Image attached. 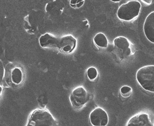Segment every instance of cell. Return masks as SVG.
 Segmentation results:
<instances>
[{"instance_id":"obj_1","label":"cell","mask_w":154,"mask_h":126,"mask_svg":"<svg viewBox=\"0 0 154 126\" xmlns=\"http://www.w3.org/2000/svg\"><path fill=\"white\" fill-rule=\"evenodd\" d=\"M136 78L140 86L147 91L154 93V65H146L138 70Z\"/></svg>"},{"instance_id":"obj_13","label":"cell","mask_w":154,"mask_h":126,"mask_svg":"<svg viewBox=\"0 0 154 126\" xmlns=\"http://www.w3.org/2000/svg\"><path fill=\"white\" fill-rule=\"evenodd\" d=\"M87 75L89 80H94L96 79L98 76V71L96 68L91 67L87 70Z\"/></svg>"},{"instance_id":"obj_16","label":"cell","mask_w":154,"mask_h":126,"mask_svg":"<svg viewBox=\"0 0 154 126\" xmlns=\"http://www.w3.org/2000/svg\"><path fill=\"white\" fill-rule=\"evenodd\" d=\"M143 2H146L145 3H147V4H150L152 3V0H150V1H147V0H146V1H143Z\"/></svg>"},{"instance_id":"obj_5","label":"cell","mask_w":154,"mask_h":126,"mask_svg":"<svg viewBox=\"0 0 154 126\" xmlns=\"http://www.w3.org/2000/svg\"><path fill=\"white\" fill-rule=\"evenodd\" d=\"M69 99L72 106L76 109H79L89 101L90 95L84 87H79L72 91Z\"/></svg>"},{"instance_id":"obj_15","label":"cell","mask_w":154,"mask_h":126,"mask_svg":"<svg viewBox=\"0 0 154 126\" xmlns=\"http://www.w3.org/2000/svg\"><path fill=\"white\" fill-rule=\"evenodd\" d=\"M82 1H79V0H72V1H70V4L72 7H74V6H75V4H76V6H77V5L79 4V3L81 2Z\"/></svg>"},{"instance_id":"obj_11","label":"cell","mask_w":154,"mask_h":126,"mask_svg":"<svg viewBox=\"0 0 154 126\" xmlns=\"http://www.w3.org/2000/svg\"><path fill=\"white\" fill-rule=\"evenodd\" d=\"M94 42L97 46L106 48L108 44V40L105 35L103 33H98L94 38Z\"/></svg>"},{"instance_id":"obj_9","label":"cell","mask_w":154,"mask_h":126,"mask_svg":"<svg viewBox=\"0 0 154 126\" xmlns=\"http://www.w3.org/2000/svg\"><path fill=\"white\" fill-rule=\"evenodd\" d=\"M143 31L147 39L154 43V11L147 16L143 25Z\"/></svg>"},{"instance_id":"obj_12","label":"cell","mask_w":154,"mask_h":126,"mask_svg":"<svg viewBox=\"0 0 154 126\" xmlns=\"http://www.w3.org/2000/svg\"><path fill=\"white\" fill-rule=\"evenodd\" d=\"M12 82L14 84L19 85L23 80V73L18 68H15L12 70L11 76Z\"/></svg>"},{"instance_id":"obj_14","label":"cell","mask_w":154,"mask_h":126,"mask_svg":"<svg viewBox=\"0 0 154 126\" xmlns=\"http://www.w3.org/2000/svg\"><path fill=\"white\" fill-rule=\"evenodd\" d=\"M132 91V88L130 87L123 86L121 89V92L123 95L125 96V97H127L128 96V93H130Z\"/></svg>"},{"instance_id":"obj_17","label":"cell","mask_w":154,"mask_h":126,"mask_svg":"<svg viewBox=\"0 0 154 126\" xmlns=\"http://www.w3.org/2000/svg\"><path fill=\"white\" fill-rule=\"evenodd\" d=\"M0 88H1V89H0V92L1 93V92H2V87H1Z\"/></svg>"},{"instance_id":"obj_2","label":"cell","mask_w":154,"mask_h":126,"mask_svg":"<svg viewBox=\"0 0 154 126\" xmlns=\"http://www.w3.org/2000/svg\"><path fill=\"white\" fill-rule=\"evenodd\" d=\"M56 121L51 114L45 110H37L32 113L26 126H55Z\"/></svg>"},{"instance_id":"obj_8","label":"cell","mask_w":154,"mask_h":126,"mask_svg":"<svg viewBox=\"0 0 154 126\" xmlns=\"http://www.w3.org/2000/svg\"><path fill=\"white\" fill-rule=\"evenodd\" d=\"M77 40L72 35H68L59 38L58 48L65 53H69L75 49Z\"/></svg>"},{"instance_id":"obj_4","label":"cell","mask_w":154,"mask_h":126,"mask_svg":"<svg viewBox=\"0 0 154 126\" xmlns=\"http://www.w3.org/2000/svg\"><path fill=\"white\" fill-rule=\"evenodd\" d=\"M113 53L120 60L127 58L132 54L131 43L126 38L117 37L114 40Z\"/></svg>"},{"instance_id":"obj_3","label":"cell","mask_w":154,"mask_h":126,"mask_svg":"<svg viewBox=\"0 0 154 126\" xmlns=\"http://www.w3.org/2000/svg\"><path fill=\"white\" fill-rule=\"evenodd\" d=\"M141 8V3L138 1H130L120 6L117 11V16L124 21H130L139 16Z\"/></svg>"},{"instance_id":"obj_10","label":"cell","mask_w":154,"mask_h":126,"mask_svg":"<svg viewBox=\"0 0 154 126\" xmlns=\"http://www.w3.org/2000/svg\"><path fill=\"white\" fill-rule=\"evenodd\" d=\"M59 38L46 33L39 39L40 44L42 47H58Z\"/></svg>"},{"instance_id":"obj_6","label":"cell","mask_w":154,"mask_h":126,"mask_svg":"<svg viewBox=\"0 0 154 126\" xmlns=\"http://www.w3.org/2000/svg\"><path fill=\"white\" fill-rule=\"evenodd\" d=\"M90 119L93 126H106L109 121L107 112L100 107H97L91 112Z\"/></svg>"},{"instance_id":"obj_7","label":"cell","mask_w":154,"mask_h":126,"mask_svg":"<svg viewBox=\"0 0 154 126\" xmlns=\"http://www.w3.org/2000/svg\"><path fill=\"white\" fill-rule=\"evenodd\" d=\"M126 126H154V124L149 114L140 113L132 117Z\"/></svg>"}]
</instances>
